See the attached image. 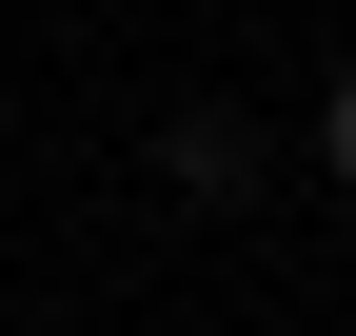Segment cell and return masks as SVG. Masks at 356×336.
<instances>
[{"mask_svg":"<svg viewBox=\"0 0 356 336\" xmlns=\"http://www.w3.org/2000/svg\"><path fill=\"white\" fill-rule=\"evenodd\" d=\"M257 178H277V139H257L238 99H178V119H159V198H178V218H238Z\"/></svg>","mask_w":356,"mask_h":336,"instance_id":"obj_1","label":"cell"},{"mask_svg":"<svg viewBox=\"0 0 356 336\" xmlns=\"http://www.w3.org/2000/svg\"><path fill=\"white\" fill-rule=\"evenodd\" d=\"M317 178L356 198V79H317Z\"/></svg>","mask_w":356,"mask_h":336,"instance_id":"obj_2","label":"cell"}]
</instances>
